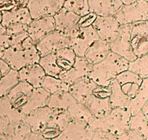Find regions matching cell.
Instances as JSON below:
<instances>
[{
    "instance_id": "obj_1",
    "label": "cell",
    "mask_w": 148,
    "mask_h": 140,
    "mask_svg": "<svg viewBox=\"0 0 148 140\" xmlns=\"http://www.w3.org/2000/svg\"><path fill=\"white\" fill-rule=\"evenodd\" d=\"M129 61L113 52L102 62L93 66L89 78L99 86L109 87L116 77L129 69Z\"/></svg>"
},
{
    "instance_id": "obj_2",
    "label": "cell",
    "mask_w": 148,
    "mask_h": 140,
    "mask_svg": "<svg viewBox=\"0 0 148 140\" xmlns=\"http://www.w3.org/2000/svg\"><path fill=\"white\" fill-rule=\"evenodd\" d=\"M132 118L129 108H113L107 116L94 118L88 125L94 131L100 130L118 137L130 130Z\"/></svg>"
},
{
    "instance_id": "obj_3",
    "label": "cell",
    "mask_w": 148,
    "mask_h": 140,
    "mask_svg": "<svg viewBox=\"0 0 148 140\" xmlns=\"http://www.w3.org/2000/svg\"><path fill=\"white\" fill-rule=\"evenodd\" d=\"M2 58L11 69L18 72L26 66L39 63L41 56L36 46L23 50H15L10 47L5 49Z\"/></svg>"
},
{
    "instance_id": "obj_4",
    "label": "cell",
    "mask_w": 148,
    "mask_h": 140,
    "mask_svg": "<svg viewBox=\"0 0 148 140\" xmlns=\"http://www.w3.org/2000/svg\"><path fill=\"white\" fill-rule=\"evenodd\" d=\"M110 87L97 85V87L94 90L92 96L85 105L95 118H104L113 110L110 100Z\"/></svg>"
},
{
    "instance_id": "obj_5",
    "label": "cell",
    "mask_w": 148,
    "mask_h": 140,
    "mask_svg": "<svg viewBox=\"0 0 148 140\" xmlns=\"http://www.w3.org/2000/svg\"><path fill=\"white\" fill-rule=\"evenodd\" d=\"M121 25L148 21V2L139 0L129 5H123L115 15Z\"/></svg>"
},
{
    "instance_id": "obj_6",
    "label": "cell",
    "mask_w": 148,
    "mask_h": 140,
    "mask_svg": "<svg viewBox=\"0 0 148 140\" xmlns=\"http://www.w3.org/2000/svg\"><path fill=\"white\" fill-rule=\"evenodd\" d=\"M132 24H123L119 27L116 39L110 43L111 52L123 57L129 62L136 59L131 46V32Z\"/></svg>"
},
{
    "instance_id": "obj_7",
    "label": "cell",
    "mask_w": 148,
    "mask_h": 140,
    "mask_svg": "<svg viewBox=\"0 0 148 140\" xmlns=\"http://www.w3.org/2000/svg\"><path fill=\"white\" fill-rule=\"evenodd\" d=\"M71 39V48L79 57H84L86 51L96 40H99L97 34L92 26L80 27Z\"/></svg>"
},
{
    "instance_id": "obj_8",
    "label": "cell",
    "mask_w": 148,
    "mask_h": 140,
    "mask_svg": "<svg viewBox=\"0 0 148 140\" xmlns=\"http://www.w3.org/2000/svg\"><path fill=\"white\" fill-rule=\"evenodd\" d=\"M131 46L136 58L148 54V21L132 24L131 32Z\"/></svg>"
},
{
    "instance_id": "obj_9",
    "label": "cell",
    "mask_w": 148,
    "mask_h": 140,
    "mask_svg": "<svg viewBox=\"0 0 148 140\" xmlns=\"http://www.w3.org/2000/svg\"><path fill=\"white\" fill-rule=\"evenodd\" d=\"M41 57L55 53L65 48H71V39L58 31H54L36 45Z\"/></svg>"
},
{
    "instance_id": "obj_10",
    "label": "cell",
    "mask_w": 148,
    "mask_h": 140,
    "mask_svg": "<svg viewBox=\"0 0 148 140\" xmlns=\"http://www.w3.org/2000/svg\"><path fill=\"white\" fill-rule=\"evenodd\" d=\"M65 0H29L26 8L32 19L54 17L62 8Z\"/></svg>"
},
{
    "instance_id": "obj_11",
    "label": "cell",
    "mask_w": 148,
    "mask_h": 140,
    "mask_svg": "<svg viewBox=\"0 0 148 140\" xmlns=\"http://www.w3.org/2000/svg\"><path fill=\"white\" fill-rule=\"evenodd\" d=\"M120 26L115 16H97L92 27L99 39L110 43L117 37Z\"/></svg>"
},
{
    "instance_id": "obj_12",
    "label": "cell",
    "mask_w": 148,
    "mask_h": 140,
    "mask_svg": "<svg viewBox=\"0 0 148 140\" xmlns=\"http://www.w3.org/2000/svg\"><path fill=\"white\" fill-rule=\"evenodd\" d=\"M81 17L62 8L54 16L55 30L65 36L71 37L80 28L79 25Z\"/></svg>"
},
{
    "instance_id": "obj_13",
    "label": "cell",
    "mask_w": 148,
    "mask_h": 140,
    "mask_svg": "<svg viewBox=\"0 0 148 140\" xmlns=\"http://www.w3.org/2000/svg\"><path fill=\"white\" fill-rule=\"evenodd\" d=\"M55 31V23L54 17L33 19L28 26V36L36 45L48 34Z\"/></svg>"
},
{
    "instance_id": "obj_14",
    "label": "cell",
    "mask_w": 148,
    "mask_h": 140,
    "mask_svg": "<svg viewBox=\"0 0 148 140\" xmlns=\"http://www.w3.org/2000/svg\"><path fill=\"white\" fill-rule=\"evenodd\" d=\"M94 131L87 124L71 121L66 128L53 140H90Z\"/></svg>"
},
{
    "instance_id": "obj_15",
    "label": "cell",
    "mask_w": 148,
    "mask_h": 140,
    "mask_svg": "<svg viewBox=\"0 0 148 140\" xmlns=\"http://www.w3.org/2000/svg\"><path fill=\"white\" fill-rule=\"evenodd\" d=\"M53 110L47 106L30 112L25 115L23 121L30 127L33 133L41 134L47 127Z\"/></svg>"
},
{
    "instance_id": "obj_16",
    "label": "cell",
    "mask_w": 148,
    "mask_h": 140,
    "mask_svg": "<svg viewBox=\"0 0 148 140\" xmlns=\"http://www.w3.org/2000/svg\"><path fill=\"white\" fill-rule=\"evenodd\" d=\"M93 65L89 64L84 57H76L73 66L60 77L65 83L71 85L83 78L89 77L92 72Z\"/></svg>"
},
{
    "instance_id": "obj_17",
    "label": "cell",
    "mask_w": 148,
    "mask_h": 140,
    "mask_svg": "<svg viewBox=\"0 0 148 140\" xmlns=\"http://www.w3.org/2000/svg\"><path fill=\"white\" fill-rule=\"evenodd\" d=\"M116 80L123 94L131 100L137 94L143 80L139 75L129 69L119 74Z\"/></svg>"
},
{
    "instance_id": "obj_18",
    "label": "cell",
    "mask_w": 148,
    "mask_h": 140,
    "mask_svg": "<svg viewBox=\"0 0 148 140\" xmlns=\"http://www.w3.org/2000/svg\"><path fill=\"white\" fill-rule=\"evenodd\" d=\"M97 87V85L89 77H86L70 85L69 93L78 102L85 105Z\"/></svg>"
},
{
    "instance_id": "obj_19",
    "label": "cell",
    "mask_w": 148,
    "mask_h": 140,
    "mask_svg": "<svg viewBox=\"0 0 148 140\" xmlns=\"http://www.w3.org/2000/svg\"><path fill=\"white\" fill-rule=\"evenodd\" d=\"M20 81L30 84L34 88H41L46 77L45 70L42 66L37 64L26 66L18 71Z\"/></svg>"
},
{
    "instance_id": "obj_20",
    "label": "cell",
    "mask_w": 148,
    "mask_h": 140,
    "mask_svg": "<svg viewBox=\"0 0 148 140\" xmlns=\"http://www.w3.org/2000/svg\"><path fill=\"white\" fill-rule=\"evenodd\" d=\"M89 11L97 16H115L123 6L121 0H88Z\"/></svg>"
},
{
    "instance_id": "obj_21",
    "label": "cell",
    "mask_w": 148,
    "mask_h": 140,
    "mask_svg": "<svg viewBox=\"0 0 148 140\" xmlns=\"http://www.w3.org/2000/svg\"><path fill=\"white\" fill-rule=\"evenodd\" d=\"M33 88L30 84L20 81L7 96L12 106L21 111L25 105L32 92Z\"/></svg>"
},
{
    "instance_id": "obj_22",
    "label": "cell",
    "mask_w": 148,
    "mask_h": 140,
    "mask_svg": "<svg viewBox=\"0 0 148 140\" xmlns=\"http://www.w3.org/2000/svg\"><path fill=\"white\" fill-rule=\"evenodd\" d=\"M111 52L109 42L102 40H97L89 48L85 53L84 58L92 65L102 62Z\"/></svg>"
},
{
    "instance_id": "obj_23",
    "label": "cell",
    "mask_w": 148,
    "mask_h": 140,
    "mask_svg": "<svg viewBox=\"0 0 148 140\" xmlns=\"http://www.w3.org/2000/svg\"><path fill=\"white\" fill-rule=\"evenodd\" d=\"M49 97L50 95L49 93L47 92L42 87L34 88L28 101L21 111L26 115L33 111L47 107L49 102Z\"/></svg>"
},
{
    "instance_id": "obj_24",
    "label": "cell",
    "mask_w": 148,
    "mask_h": 140,
    "mask_svg": "<svg viewBox=\"0 0 148 140\" xmlns=\"http://www.w3.org/2000/svg\"><path fill=\"white\" fill-rule=\"evenodd\" d=\"M2 21L1 24L6 28L8 26L14 24H23L29 25L32 21L28 8H19L8 11H2Z\"/></svg>"
},
{
    "instance_id": "obj_25",
    "label": "cell",
    "mask_w": 148,
    "mask_h": 140,
    "mask_svg": "<svg viewBox=\"0 0 148 140\" xmlns=\"http://www.w3.org/2000/svg\"><path fill=\"white\" fill-rule=\"evenodd\" d=\"M148 101V79H143L137 94L131 100L129 109L132 116L141 112Z\"/></svg>"
},
{
    "instance_id": "obj_26",
    "label": "cell",
    "mask_w": 148,
    "mask_h": 140,
    "mask_svg": "<svg viewBox=\"0 0 148 140\" xmlns=\"http://www.w3.org/2000/svg\"><path fill=\"white\" fill-rule=\"evenodd\" d=\"M0 117L7 118L11 123L23 121L25 115L21 111L15 109L8 96L0 98Z\"/></svg>"
},
{
    "instance_id": "obj_27",
    "label": "cell",
    "mask_w": 148,
    "mask_h": 140,
    "mask_svg": "<svg viewBox=\"0 0 148 140\" xmlns=\"http://www.w3.org/2000/svg\"><path fill=\"white\" fill-rule=\"evenodd\" d=\"M30 127L23 121L10 124L5 136L9 140H29L32 134Z\"/></svg>"
},
{
    "instance_id": "obj_28",
    "label": "cell",
    "mask_w": 148,
    "mask_h": 140,
    "mask_svg": "<svg viewBox=\"0 0 148 140\" xmlns=\"http://www.w3.org/2000/svg\"><path fill=\"white\" fill-rule=\"evenodd\" d=\"M110 100L111 106L113 108H129L131 99L123 94L121 89L119 82L116 79L110 85Z\"/></svg>"
},
{
    "instance_id": "obj_29",
    "label": "cell",
    "mask_w": 148,
    "mask_h": 140,
    "mask_svg": "<svg viewBox=\"0 0 148 140\" xmlns=\"http://www.w3.org/2000/svg\"><path fill=\"white\" fill-rule=\"evenodd\" d=\"M72 121L68 110H55L47 128H51L60 134Z\"/></svg>"
},
{
    "instance_id": "obj_30",
    "label": "cell",
    "mask_w": 148,
    "mask_h": 140,
    "mask_svg": "<svg viewBox=\"0 0 148 140\" xmlns=\"http://www.w3.org/2000/svg\"><path fill=\"white\" fill-rule=\"evenodd\" d=\"M76 100L73 97L69 92H63L60 94L50 95L47 106L52 110H65L76 102Z\"/></svg>"
},
{
    "instance_id": "obj_31",
    "label": "cell",
    "mask_w": 148,
    "mask_h": 140,
    "mask_svg": "<svg viewBox=\"0 0 148 140\" xmlns=\"http://www.w3.org/2000/svg\"><path fill=\"white\" fill-rule=\"evenodd\" d=\"M73 121L82 123L89 124L95 117L92 115L86 105L76 101L68 110Z\"/></svg>"
},
{
    "instance_id": "obj_32",
    "label": "cell",
    "mask_w": 148,
    "mask_h": 140,
    "mask_svg": "<svg viewBox=\"0 0 148 140\" xmlns=\"http://www.w3.org/2000/svg\"><path fill=\"white\" fill-rule=\"evenodd\" d=\"M55 57L57 64L64 74L73 66L77 55L71 48H65L55 53Z\"/></svg>"
},
{
    "instance_id": "obj_33",
    "label": "cell",
    "mask_w": 148,
    "mask_h": 140,
    "mask_svg": "<svg viewBox=\"0 0 148 140\" xmlns=\"http://www.w3.org/2000/svg\"><path fill=\"white\" fill-rule=\"evenodd\" d=\"M42 88L49 93V95H53L63 92H69L70 85L65 83L60 78L46 75L42 82Z\"/></svg>"
},
{
    "instance_id": "obj_34",
    "label": "cell",
    "mask_w": 148,
    "mask_h": 140,
    "mask_svg": "<svg viewBox=\"0 0 148 140\" xmlns=\"http://www.w3.org/2000/svg\"><path fill=\"white\" fill-rule=\"evenodd\" d=\"M39 64L42 66L47 76L60 78L63 75V72L57 64L55 53L41 57Z\"/></svg>"
},
{
    "instance_id": "obj_35",
    "label": "cell",
    "mask_w": 148,
    "mask_h": 140,
    "mask_svg": "<svg viewBox=\"0 0 148 140\" xmlns=\"http://www.w3.org/2000/svg\"><path fill=\"white\" fill-rule=\"evenodd\" d=\"M20 82L18 72L10 69L0 79V98L7 96L11 90Z\"/></svg>"
},
{
    "instance_id": "obj_36",
    "label": "cell",
    "mask_w": 148,
    "mask_h": 140,
    "mask_svg": "<svg viewBox=\"0 0 148 140\" xmlns=\"http://www.w3.org/2000/svg\"><path fill=\"white\" fill-rule=\"evenodd\" d=\"M63 8L79 17H83L90 12L88 0H65Z\"/></svg>"
},
{
    "instance_id": "obj_37",
    "label": "cell",
    "mask_w": 148,
    "mask_h": 140,
    "mask_svg": "<svg viewBox=\"0 0 148 140\" xmlns=\"http://www.w3.org/2000/svg\"><path fill=\"white\" fill-rule=\"evenodd\" d=\"M130 129L141 134L145 139L148 140V123L142 112L132 116Z\"/></svg>"
},
{
    "instance_id": "obj_38",
    "label": "cell",
    "mask_w": 148,
    "mask_h": 140,
    "mask_svg": "<svg viewBox=\"0 0 148 140\" xmlns=\"http://www.w3.org/2000/svg\"><path fill=\"white\" fill-rule=\"evenodd\" d=\"M129 70L139 75L142 79H148V55L129 62Z\"/></svg>"
},
{
    "instance_id": "obj_39",
    "label": "cell",
    "mask_w": 148,
    "mask_h": 140,
    "mask_svg": "<svg viewBox=\"0 0 148 140\" xmlns=\"http://www.w3.org/2000/svg\"><path fill=\"white\" fill-rule=\"evenodd\" d=\"M29 0H5L4 3L0 6V10L8 11L19 8H25Z\"/></svg>"
},
{
    "instance_id": "obj_40",
    "label": "cell",
    "mask_w": 148,
    "mask_h": 140,
    "mask_svg": "<svg viewBox=\"0 0 148 140\" xmlns=\"http://www.w3.org/2000/svg\"><path fill=\"white\" fill-rule=\"evenodd\" d=\"M7 34L9 37H12L22 34L28 31V25L23 24H14L6 27Z\"/></svg>"
},
{
    "instance_id": "obj_41",
    "label": "cell",
    "mask_w": 148,
    "mask_h": 140,
    "mask_svg": "<svg viewBox=\"0 0 148 140\" xmlns=\"http://www.w3.org/2000/svg\"><path fill=\"white\" fill-rule=\"evenodd\" d=\"M28 37V34L27 31L12 37H10V47L15 50H23V43Z\"/></svg>"
},
{
    "instance_id": "obj_42",
    "label": "cell",
    "mask_w": 148,
    "mask_h": 140,
    "mask_svg": "<svg viewBox=\"0 0 148 140\" xmlns=\"http://www.w3.org/2000/svg\"><path fill=\"white\" fill-rule=\"evenodd\" d=\"M90 140H117V136L106 131L96 130Z\"/></svg>"
},
{
    "instance_id": "obj_43",
    "label": "cell",
    "mask_w": 148,
    "mask_h": 140,
    "mask_svg": "<svg viewBox=\"0 0 148 140\" xmlns=\"http://www.w3.org/2000/svg\"><path fill=\"white\" fill-rule=\"evenodd\" d=\"M97 15L93 12H89L87 15L81 17L79 20V25L80 27H89L92 26L95 21H96Z\"/></svg>"
},
{
    "instance_id": "obj_44",
    "label": "cell",
    "mask_w": 148,
    "mask_h": 140,
    "mask_svg": "<svg viewBox=\"0 0 148 140\" xmlns=\"http://www.w3.org/2000/svg\"><path fill=\"white\" fill-rule=\"evenodd\" d=\"M117 140H146L141 134H138L137 132L132 130H129L125 132L124 134H121L117 137Z\"/></svg>"
},
{
    "instance_id": "obj_45",
    "label": "cell",
    "mask_w": 148,
    "mask_h": 140,
    "mask_svg": "<svg viewBox=\"0 0 148 140\" xmlns=\"http://www.w3.org/2000/svg\"><path fill=\"white\" fill-rule=\"evenodd\" d=\"M10 45V37L7 34L6 28L0 24V47L4 48H8Z\"/></svg>"
},
{
    "instance_id": "obj_46",
    "label": "cell",
    "mask_w": 148,
    "mask_h": 140,
    "mask_svg": "<svg viewBox=\"0 0 148 140\" xmlns=\"http://www.w3.org/2000/svg\"><path fill=\"white\" fill-rule=\"evenodd\" d=\"M10 122L8 119L0 117V135H5Z\"/></svg>"
},
{
    "instance_id": "obj_47",
    "label": "cell",
    "mask_w": 148,
    "mask_h": 140,
    "mask_svg": "<svg viewBox=\"0 0 148 140\" xmlns=\"http://www.w3.org/2000/svg\"><path fill=\"white\" fill-rule=\"evenodd\" d=\"M10 69V67L8 66V64L2 58H0V75L5 76Z\"/></svg>"
},
{
    "instance_id": "obj_48",
    "label": "cell",
    "mask_w": 148,
    "mask_h": 140,
    "mask_svg": "<svg viewBox=\"0 0 148 140\" xmlns=\"http://www.w3.org/2000/svg\"><path fill=\"white\" fill-rule=\"evenodd\" d=\"M29 140H51L49 139L44 137L42 134H38V133H32L30 137Z\"/></svg>"
},
{
    "instance_id": "obj_49",
    "label": "cell",
    "mask_w": 148,
    "mask_h": 140,
    "mask_svg": "<svg viewBox=\"0 0 148 140\" xmlns=\"http://www.w3.org/2000/svg\"><path fill=\"white\" fill-rule=\"evenodd\" d=\"M141 112L143 113V115H145V118H146V121L148 123V101L145 104V106L143 107V108L142 109Z\"/></svg>"
},
{
    "instance_id": "obj_50",
    "label": "cell",
    "mask_w": 148,
    "mask_h": 140,
    "mask_svg": "<svg viewBox=\"0 0 148 140\" xmlns=\"http://www.w3.org/2000/svg\"><path fill=\"white\" fill-rule=\"evenodd\" d=\"M123 3V5H131V4H133L134 2H137L139 0H121Z\"/></svg>"
},
{
    "instance_id": "obj_51",
    "label": "cell",
    "mask_w": 148,
    "mask_h": 140,
    "mask_svg": "<svg viewBox=\"0 0 148 140\" xmlns=\"http://www.w3.org/2000/svg\"><path fill=\"white\" fill-rule=\"evenodd\" d=\"M5 48H2V47H0V58H2L3 56V54L5 53Z\"/></svg>"
},
{
    "instance_id": "obj_52",
    "label": "cell",
    "mask_w": 148,
    "mask_h": 140,
    "mask_svg": "<svg viewBox=\"0 0 148 140\" xmlns=\"http://www.w3.org/2000/svg\"><path fill=\"white\" fill-rule=\"evenodd\" d=\"M0 140H9L5 135H0Z\"/></svg>"
},
{
    "instance_id": "obj_53",
    "label": "cell",
    "mask_w": 148,
    "mask_h": 140,
    "mask_svg": "<svg viewBox=\"0 0 148 140\" xmlns=\"http://www.w3.org/2000/svg\"><path fill=\"white\" fill-rule=\"evenodd\" d=\"M2 11L0 10V24L2 23Z\"/></svg>"
},
{
    "instance_id": "obj_54",
    "label": "cell",
    "mask_w": 148,
    "mask_h": 140,
    "mask_svg": "<svg viewBox=\"0 0 148 140\" xmlns=\"http://www.w3.org/2000/svg\"><path fill=\"white\" fill-rule=\"evenodd\" d=\"M4 2H5V0H0V6L4 3Z\"/></svg>"
},
{
    "instance_id": "obj_55",
    "label": "cell",
    "mask_w": 148,
    "mask_h": 140,
    "mask_svg": "<svg viewBox=\"0 0 148 140\" xmlns=\"http://www.w3.org/2000/svg\"><path fill=\"white\" fill-rule=\"evenodd\" d=\"M2 77H3V76H2V75H0V79H1V78H2Z\"/></svg>"
},
{
    "instance_id": "obj_56",
    "label": "cell",
    "mask_w": 148,
    "mask_h": 140,
    "mask_svg": "<svg viewBox=\"0 0 148 140\" xmlns=\"http://www.w3.org/2000/svg\"><path fill=\"white\" fill-rule=\"evenodd\" d=\"M145 1H147V2H148V0H145Z\"/></svg>"
},
{
    "instance_id": "obj_57",
    "label": "cell",
    "mask_w": 148,
    "mask_h": 140,
    "mask_svg": "<svg viewBox=\"0 0 148 140\" xmlns=\"http://www.w3.org/2000/svg\"><path fill=\"white\" fill-rule=\"evenodd\" d=\"M147 55H148V54H147Z\"/></svg>"
}]
</instances>
